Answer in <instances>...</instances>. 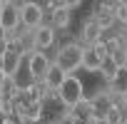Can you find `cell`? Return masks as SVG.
<instances>
[{
  "label": "cell",
  "mask_w": 127,
  "mask_h": 124,
  "mask_svg": "<svg viewBox=\"0 0 127 124\" xmlns=\"http://www.w3.org/2000/svg\"><path fill=\"white\" fill-rule=\"evenodd\" d=\"M112 18H115V22H120V25H127V0L122 3H112Z\"/></svg>",
  "instance_id": "cell-16"
},
{
  "label": "cell",
  "mask_w": 127,
  "mask_h": 124,
  "mask_svg": "<svg viewBox=\"0 0 127 124\" xmlns=\"http://www.w3.org/2000/svg\"><path fill=\"white\" fill-rule=\"evenodd\" d=\"M70 112H72V114L77 117V122H80V124H82V122H87V119L92 117V107H90V99L85 97V99H82L80 104H75V107H72Z\"/></svg>",
  "instance_id": "cell-15"
},
{
  "label": "cell",
  "mask_w": 127,
  "mask_h": 124,
  "mask_svg": "<svg viewBox=\"0 0 127 124\" xmlns=\"http://www.w3.org/2000/svg\"><path fill=\"white\" fill-rule=\"evenodd\" d=\"M55 35H57V32H55L50 25H40V27H35V30L30 32V37H32V47L40 50V52H45L47 47L55 45Z\"/></svg>",
  "instance_id": "cell-6"
},
{
  "label": "cell",
  "mask_w": 127,
  "mask_h": 124,
  "mask_svg": "<svg viewBox=\"0 0 127 124\" xmlns=\"http://www.w3.org/2000/svg\"><path fill=\"white\" fill-rule=\"evenodd\" d=\"M65 77H67V75H65V72H62V70L55 65V62H52L50 70H47V75L42 77V84H45V89H47V92H57V89H60V84L65 82Z\"/></svg>",
  "instance_id": "cell-12"
},
{
  "label": "cell",
  "mask_w": 127,
  "mask_h": 124,
  "mask_svg": "<svg viewBox=\"0 0 127 124\" xmlns=\"http://www.w3.org/2000/svg\"><path fill=\"white\" fill-rule=\"evenodd\" d=\"M122 107H125V109H127V92H125V94H122Z\"/></svg>",
  "instance_id": "cell-24"
},
{
  "label": "cell",
  "mask_w": 127,
  "mask_h": 124,
  "mask_svg": "<svg viewBox=\"0 0 127 124\" xmlns=\"http://www.w3.org/2000/svg\"><path fill=\"white\" fill-rule=\"evenodd\" d=\"M52 62H55V65L65 72V75H75V72L82 67V45H80V42L60 45Z\"/></svg>",
  "instance_id": "cell-1"
},
{
  "label": "cell",
  "mask_w": 127,
  "mask_h": 124,
  "mask_svg": "<svg viewBox=\"0 0 127 124\" xmlns=\"http://www.w3.org/2000/svg\"><path fill=\"white\" fill-rule=\"evenodd\" d=\"M100 124H105V122H100Z\"/></svg>",
  "instance_id": "cell-27"
},
{
  "label": "cell",
  "mask_w": 127,
  "mask_h": 124,
  "mask_svg": "<svg viewBox=\"0 0 127 124\" xmlns=\"http://www.w3.org/2000/svg\"><path fill=\"white\" fill-rule=\"evenodd\" d=\"M18 10H20V25H23L25 30L32 32L35 27L42 25V15H45V10H42L40 3H32V0H28V3H18Z\"/></svg>",
  "instance_id": "cell-3"
},
{
  "label": "cell",
  "mask_w": 127,
  "mask_h": 124,
  "mask_svg": "<svg viewBox=\"0 0 127 124\" xmlns=\"http://www.w3.org/2000/svg\"><path fill=\"white\" fill-rule=\"evenodd\" d=\"M0 124H20L18 117H0Z\"/></svg>",
  "instance_id": "cell-21"
},
{
  "label": "cell",
  "mask_w": 127,
  "mask_h": 124,
  "mask_svg": "<svg viewBox=\"0 0 127 124\" xmlns=\"http://www.w3.org/2000/svg\"><path fill=\"white\" fill-rule=\"evenodd\" d=\"M55 124H57V122H55Z\"/></svg>",
  "instance_id": "cell-28"
},
{
  "label": "cell",
  "mask_w": 127,
  "mask_h": 124,
  "mask_svg": "<svg viewBox=\"0 0 127 124\" xmlns=\"http://www.w3.org/2000/svg\"><path fill=\"white\" fill-rule=\"evenodd\" d=\"M3 8H5V3L0 0V25H3ZM0 30H3V27H0Z\"/></svg>",
  "instance_id": "cell-23"
},
{
  "label": "cell",
  "mask_w": 127,
  "mask_h": 124,
  "mask_svg": "<svg viewBox=\"0 0 127 124\" xmlns=\"http://www.w3.org/2000/svg\"><path fill=\"white\" fill-rule=\"evenodd\" d=\"M80 40H82V47H92V45H97V42L102 40V30L97 27V22H95L92 18H87V20L82 22V27H80Z\"/></svg>",
  "instance_id": "cell-8"
},
{
  "label": "cell",
  "mask_w": 127,
  "mask_h": 124,
  "mask_svg": "<svg viewBox=\"0 0 127 124\" xmlns=\"http://www.w3.org/2000/svg\"><path fill=\"white\" fill-rule=\"evenodd\" d=\"M0 117H15V99H0Z\"/></svg>",
  "instance_id": "cell-17"
},
{
  "label": "cell",
  "mask_w": 127,
  "mask_h": 124,
  "mask_svg": "<svg viewBox=\"0 0 127 124\" xmlns=\"http://www.w3.org/2000/svg\"><path fill=\"white\" fill-rule=\"evenodd\" d=\"M100 72H102V80H105V82H110V80L117 75V67L112 65L110 60H105V62H102V67H100Z\"/></svg>",
  "instance_id": "cell-19"
},
{
  "label": "cell",
  "mask_w": 127,
  "mask_h": 124,
  "mask_svg": "<svg viewBox=\"0 0 127 124\" xmlns=\"http://www.w3.org/2000/svg\"><path fill=\"white\" fill-rule=\"evenodd\" d=\"M90 107H92V117L95 119H105V114L112 109V102H110V94L105 92V89H100V92H95L92 97H90Z\"/></svg>",
  "instance_id": "cell-9"
},
{
  "label": "cell",
  "mask_w": 127,
  "mask_h": 124,
  "mask_svg": "<svg viewBox=\"0 0 127 124\" xmlns=\"http://www.w3.org/2000/svg\"><path fill=\"white\" fill-rule=\"evenodd\" d=\"M3 32H10L15 27H20V10H18V3H5L3 8Z\"/></svg>",
  "instance_id": "cell-10"
},
{
  "label": "cell",
  "mask_w": 127,
  "mask_h": 124,
  "mask_svg": "<svg viewBox=\"0 0 127 124\" xmlns=\"http://www.w3.org/2000/svg\"><path fill=\"white\" fill-rule=\"evenodd\" d=\"M25 65H28L30 75H32V77H35L37 82H42V77L47 75V70H50V65H52V60H50V57H47L45 52L35 50V52H30V55H28Z\"/></svg>",
  "instance_id": "cell-4"
},
{
  "label": "cell",
  "mask_w": 127,
  "mask_h": 124,
  "mask_svg": "<svg viewBox=\"0 0 127 124\" xmlns=\"http://www.w3.org/2000/svg\"><path fill=\"white\" fill-rule=\"evenodd\" d=\"M122 37H125V40H127V25H125V32H122Z\"/></svg>",
  "instance_id": "cell-26"
},
{
  "label": "cell",
  "mask_w": 127,
  "mask_h": 124,
  "mask_svg": "<svg viewBox=\"0 0 127 124\" xmlns=\"http://www.w3.org/2000/svg\"><path fill=\"white\" fill-rule=\"evenodd\" d=\"M125 67H127V47H125Z\"/></svg>",
  "instance_id": "cell-25"
},
{
  "label": "cell",
  "mask_w": 127,
  "mask_h": 124,
  "mask_svg": "<svg viewBox=\"0 0 127 124\" xmlns=\"http://www.w3.org/2000/svg\"><path fill=\"white\" fill-rule=\"evenodd\" d=\"M70 20H72V15L65 10V8H60V10H55V13H50V27L55 30V32H62V30H67L70 27Z\"/></svg>",
  "instance_id": "cell-13"
},
{
  "label": "cell",
  "mask_w": 127,
  "mask_h": 124,
  "mask_svg": "<svg viewBox=\"0 0 127 124\" xmlns=\"http://www.w3.org/2000/svg\"><path fill=\"white\" fill-rule=\"evenodd\" d=\"M110 94H125L127 92V67H122V70H117V75L107 82V87H105Z\"/></svg>",
  "instance_id": "cell-14"
},
{
  "label": "cell",
  "mask_w": 127,
  "mask_h": 124,
  "mask_svg": "<svg viewBox=\"0 0 127 124\" xmlns=\"http://www.w3.org/2000/svg\"><path fill=\"white\" fill-rule=\"evenodd\" d=\"M107 60L112 62L117 70H122V67H125V47H120V50H115L112 55H107Z\"/></svg>",
  "instance_id": "cell-18"
},
{
  "label": "cell",
  "mask_w": 127,
  "mask_h": 124,
  "mask_svg": "<svg viewBox=\"0 0 127 124\" xmlns=\"http://www.w3.org/2000/svg\"><path fill=\"white\" fill-rule=\"evenodd\" d=\"M10 82H13V87H15V89H18V92L23 94V92H28V89H30V87H32V84L37 82V80H35L32 75H30L28 65H23V67H20V70H18V72H15L13 77H10Z\"/></svg>",
  "instance_id": "cell-11"
},
{
  "label": "cell",
  "mask_w": 127,
  "mask_h": 124,
  "mask_svg": "<svg viewBox=\"0 0 127 124\" xmlns=\"http://www.w3.org/2000/svg\"><path fill=\"white\" fill-rule=\"evenodd\" d=\"M82 99H85V84H82V80L77 75H67L65 82H62L60 89H57V102L65 109H72Z\"/></svg>",
  "instance_id": "cell-2"
},
{
  "label": "cell",
  "mask_w": 127,
  "mask_h": 124,
  "mask_svg": "<svg viewBox=\"0 0 127 124\" xmlns=\"http://www.w3.org/2000/svg\"><path fill=\"white\" fill-rule=\"evenodd\" d=\"M80 5H82V3H80V0H67V3H62V8H65L67 13H70V10H77Z\"/></svg>",
  "instance_id": "cell-20"
},
{
  "label": "cell",
  "mask_w": 127,
  "mask_h": 124,
  "mask_svg": "<svg viewBox=\"0 0 127 124\" xmlns=\"http://www.w3.org/2000/svg\"><path fill=\"white\" fill-rule=\"evenodd\" d=\"M23 62H25V57H23L15 47H10V50H8V55L0 60V72H3V75L10 80V77H13V75L23 67Z\"/></svg>",
  "instance_id": "cell-7"
},
{
  "label": "cell",
  "mask_w": 127,
  "mask_h": 124,
  "mask_svg": "<svg viewBox=\"0 0 127 124\" xmlns=\"http://www.w3.org/2000/svg\"><path fill=\"white\" fill-rule=\"evenodd\" d=\"M107 60V55H105V47L97 42V45H92V47H82V70H87V72H100V67H102V62Z\"/></svg>",
  "instance_id": "cell-5"
},
{
  "label": "cell",
  "mask_w": 127,
  "mask_h": 124,
  "mask_svg": "<svg viewBox=\"0 0 127 124\" xmlns=\"http://www.w3.org/2000/svg\"><path fill=\"white\" fill-rule=\"evenodd\" d=\"M5 82H8V77L0 72V99H3V92H5Z\"/></svg>",
  "instance_id": "cell-22"
}]
</instances>
